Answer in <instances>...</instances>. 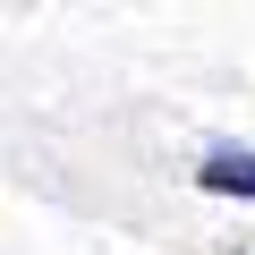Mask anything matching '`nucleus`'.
I'll return each instance as SVG.
<instances>
[{"instance_id":"obj_1","label":"nucleus","mask_w":255,"mask_h":255,"mask_svg":"<svg viewBox=\"0 0 255 255\" xmlns=\"http://www.w3.org/2000/svg\"><path fill=\"white\" fill-rule=\"evenodd\" d=\"M196 187H204V196H238V204H255V145H213V153L196 162Z\"/></svg>"}]
</instances>
